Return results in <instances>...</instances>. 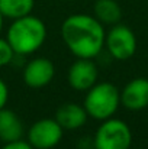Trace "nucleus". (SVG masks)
I'll use <instances>...</instances> for the list:
<instances>
[{"instance_id":"18","label":"nucleus","mask_w":148,"mask_h":149,"mask_svg":"<svg viewBox=\"0 0 148 149\" xmlns=\"http://www.w3.org/2000/svg\"><path fill=\"white\" fill-rule=\"evenodd\" d=\"M87 149H96V148H87Z\"/></svg>"},{"instance_id":"19","label":"nucleus","mask_w":148,"mask_h":149,"mask_svg":"<svg viewBox=\"0 0 148 149\" xmlns=\"http://www.w3.org/2000/svg\"><path fill=\"white\" fill-rule=\"evenodd\" d=\"M129 149H137V148H129Z\"/></svg>"},{"instance_id":"12","label":"nucleus","mask_w":148,"mask_h":149,"mask_svg":"<svg viewBox=\"0 0 148 149\" xmlns=\"http://www.w3.org/2000/svg\"><path fill=\"white\" fill-rule=\"evenodd\" d=\"M93 12L102 25H116L122 19V9L116 0H96Z\"/></svg>"},{"instance_id":"8","label":"nucleus","mask_w":148,"mask_h":149,"mask_svg":"<svg viewBox=\"0 0 148 149\" xmlns=\"http://www.w3.org/2000/svg\"><path fill=\"white\" fill-rule=\"evenodd\" d=\"M54 75H55L54 62L44 56L31 59L23 70V81L31 88H42L48 86L54 80Z\"/></svg>"},{"instance_id":"6","label":"nucleus","mask_w":148,"mask_h":149,"mask_svg":"<svg viewBox=\"0 0 148 149\" xmlns=\"http://www.w3.org/2000/svg\"><path fill=\"white\" fill-rule=\"evenodd\" d=\"M64 135V129L55 119H41L28 130V142L34 149L55 148Z\"/></svg>"},{"instance_id":"5","label":"nucleus","mask_w":148,"mask_h":149,"mask_svg":"<svg viewBox=\"0 0 148 149\" xmlns=\"http://www.w3.org/2000/svg\"><path fill=\"white\" fill-rule=\"evenodd\" d=\"M105 47L115 59L126 61L137 52V36L129 26L116 23L112 25V29L106 33Z\"/></svg>"},{"instance_id":"15","label":"nucleus","mask_w":148,"mask_h":149,"mask_svg":"<svg viewBox=\"0 0 148 149\" xmlns=\"http://www.w3.org/2000/svg\"><path fill=\"white\" fill-rule=\"evenodd\" d=\"M1 149H34L31 146V143L28 141L19 139V141H13V142H6Z\"/></svg>"},{"instance_id":"1","label":"nucleus","mask_w":148,"mask_h":149,"mask_svg":"<svg viewBox=\"0 0 148 149\" xmlns=\"http://www.w3.org/2000/svg\"><path fill=\"white\" fill-rule=\"evenodd\" d=\"M61 38L77 58H96L105 47V28L92 15H70L61 25Z\"/></svg>"},{"instance_id":"13","label":"nucleus","mask_w":148,"mask_h":149,"mask_svg":"<svg viewBox=\"0 0 148 149\" xmlns=\"http://www.w3.org/2000/svg\"><path fill=\"white\" fill-rule=\"evenodd\" d=\"M35 0H0V13L7 19H19L31 15Z\"/></svg>"},{"instance_id":"4","label":"nucleus","mask_w":148,"mask_h":149,"mask_svg":"<svg viewBox=\"0 0 148 149\" xmlns=\"http://www.w3.org/2000/svg\"><path fill=\"white\" fill-rule=\"evenodd\" d=\"M96 149H129L132 145L131 127L121 119H106L95 133Z\"/></svg>"},{"instance_id":"14","label":"nucleus","mask_w":148,"mask_h":149,"mask_svg":"<svg viewBox=\"0 0 148 149\" xmlns=\"http://www.w3.org/2000/svg\"><path fill=\"white\" fill-rule=\"evenodd\" d=\"M15 51L12 49L10 44L7 42L6 38H0V67L9 65L15 56Z\"/></svg>"},{"instance_id":"10","label":"nucleus","mask_w":148,"mask_h":149,"mask_svg":"<svg viewBox=\"0 0 148 149\" xmlns=\"http://www.w3.org/2000/svg\"><path fill=\"white\" fill-rule=\"evenodd\" d=\"M87 111L83 106L77 103H64L61 104L57 111L54 119L60 123V126L64 130H76L80 129L81 126L86 125L87 122Z\"/></svg>"},{"instance_id":"17","label":"nucleus","mask_w":148,"mask_h":149,"mask_svg":"<svg viewBox=\"0 0 148 149\" xmlns=\"http://www.w3.org/2000/svg\"><path fill=\"white\" fill-rule=\"evenodd\" d=\"M3 22H4V17H3V15L0 13V31L3 29Z\"/></svg>"},{"instance_id":"3","label":"nucleus","mask_w":148,"mask_h":149,"mask_svg":"<svg viewBox=\"0 0 148 149\" xmlns=\"http://www.w3.org/2000/svg\"><path fill=\"white\" fill-rule=\"evenodd\" d=\"M121 106V91L112 83H96L86 91L83 107L89 117L96 120H106L113 117Z\"/></svg>"},{"instance_id":"7","label":"nucleus","mask_w":148,"mask_h":149,"mask_svg":"<svg viewBox=\"0 0 148 149\" xmlns=\"http://www.w3.org/2000/svg\"><path fill=\"white\" fill-rule=\"evenodd\" d=\"M99 71L93 59L77 58L68 68L67 80L76 91H87L97 83Z\"/></svg>"},{"instance_id":"16","label":"nucleus","mask_w":148,"mask_h":149,"mask_svg":"<svg viewBox=\"0 0 148 149\" xmlns=\"http://www.w3.org/2000/svg\"><path fill=\"white\" fill-rule=\"evenodd\" d=\"M7 99H9V88H7V84L0 78V110L6 107Z\"/></svg>"},{"instance_id":"9","label":"nucleus","mask_w":148,"mask_h":149,"mask_svg":"<svg viewBox=\"0 0 148 149\" xmlns=\"http://www.w3.org/2000/svg\"><path fill=\"white\" fill-rule=\"evenodd\" d=\"M121 104L132 111L148 107V80L138 77L131 80L121 91Z\"/></svg>"},{"instance_id":"2","label":"nucleus","mask_w":148,"mask_h":149,"mask_svg":"<svg viewBox=\"0 0 148 149\" xmlns=\"http://www.w3.org/2000/svg\"><path fill=\"white\" fill-rule=\"evenodd\" d=\"M6 39L16 55H31L47 41V26L42 19L28 15L12 22Z\"/></svg>"},{"instance_id":"11","label":"nucleus","mask_w":148,"mask_h":149,"mask_svg":"<svg viewBox=\"0 0 148 149\" xmlns=\"http://www.w3.org/2000/svg\"><path fill=\"white\" fill-rule=\"evenodd\" d=\"M23 122L13 110L6 107L0 110V141L4 143L19 141L23 136Z\"/></svg>"}]
</instances>
